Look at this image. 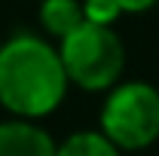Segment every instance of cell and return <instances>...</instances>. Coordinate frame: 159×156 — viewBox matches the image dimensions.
Segmentation results:
<instances>
[{
	"label": "cell",
	"mask_w": 159,
	"mask_h": 156,
	"mask_svg": "<svg viewBox=\"0 0 159 156\" xmlns=\"http://www.w3.org/2000/svg\"><path fill=\"white\" fill-rule=\"evenodd\" d=\"M58 49L37 34H16L0 43V104L16 119L49 117L67 92Z\"/></svg>",
	"instance_id": "obj_1"
},
{
	"label": "cell",
	"mask_w": 159,
	"mask_h": 156,
	"mask_svg": "<svg viewBox=\"0 0 159 156\" xmlns=\"http://www.w3.org/2000/svg\"><path fill=\"white\" fill-rule=\"evenodd\" d=\"M58 55L67 80L86 92L119 86L125 67V46L116 37V31L92 21H83L74 34L58 40Z\"/></svg>",
	"instance_id": "obj_2"
},
{
	"label": "cell",
	"mask_w": 159,
	"mask_h": 156,
	"mask_svg": "<svg viewBox=\"0 0 159 156\" xmlns=\"http://www.w3.org/2000/svg\"><path fill=\"white\" fill-rule=\"evenodd\" d=\"M101 135L119 150H144L159 138V89L150 83H119L101 107Z\"/></svg>",
	"instance_id": "obj_3"
},
{
	"label": "cell",
	"mask_w": 159,
	"mask_h": 156,
	"mask_svg": "<svg viewBox=\"0 0 159 156\" xmlns=\"http://www.w3.org/2000/svg\"><path fill=\"white\" fill-rule=\"evenodd\" d=\"M58 144L31 119L0 122V156H55Z\"/></svg>",
	"instance_id": "obj_4"
},
{
	"label": "cell",
	"mask_w": 159,
	"mask_h": 156,
	"mask_svg": "<svg viewBox=\"0 0 159 156\" xmlns=\"http://www.w3.org/2000/svg\"><path fill=\"white\" fill-rule=\"evenodd\" d=\"M37 19L46 34L64 40L67 34H74L86 21V16H83V3L80 0H40Z\"/></svg>",
	"instance_id": "obj_5"
},
{
	"label": "cell",
	"mask_w": 159,
	"mask_h": 156,
	"mask_svg": "<svg viewBox=\"0 0 159 156\" xmlns=\"http://www.w3.org/2000/svg\"><path fill=\"white\" fill-rule=\"evenodd\" d=\"M55 156H119V147L110 144L101 132H74L58 144Z\"/></svg>",
	"instance_id": "obj_6"
},
{
	"label": "cell",
	"mask_w": 159,
	"mask_h": 156,
	"mask_svg": "<svg viewBox=\"0 0 159 156\" xmlns=\"http://www.w3.org/2000/svg\"><path fill=\"white\" fill-rule=\"evenodd\" d=\"M83 16H86V21H92V25L110 28L122 16V6H119L116 0H83Z\"/></svg>",
	"instance_id": "obj_7"
},
{
	"label": "cell",
	"mask_w": 159,
	"mask_h": 156,
	"mask_svg": "<svg viewBox=\"0 0 159 156\" xmlns=\"http://www.w3.org/2000/svg\"><path fill=\"white\" fill-rule=\"evenodd\" d=\"M116 3L122 6V12H144V9H150L159 0H116Z\"/></svg>",
	"instance_id": "obj_8"
}]
</instances>
